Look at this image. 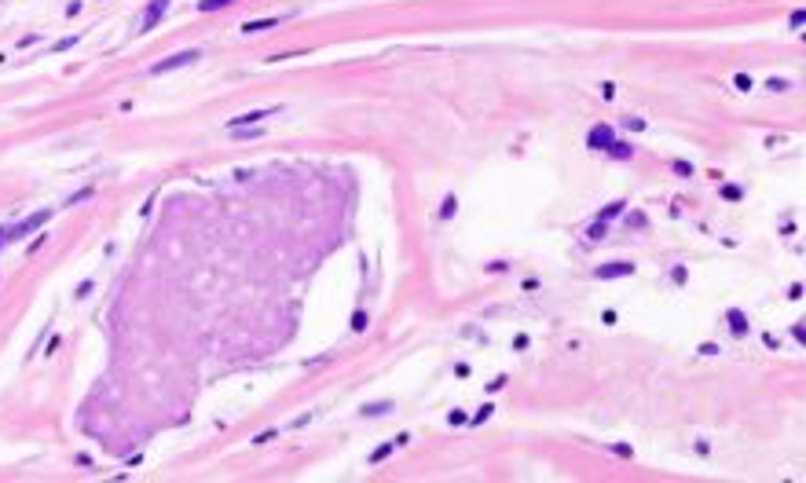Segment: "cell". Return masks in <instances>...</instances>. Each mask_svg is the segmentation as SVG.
<instances>
[{"mask_svg":"<svg viewBox=\"0 0 806 483\" xmlns=\"http://www.w3.org/2000/svg\"><path fill=\"white\" fill-rule=\"evenodd\" d=\"M202 52H198V48H187V52H176V55H169L165 62H154V66H151V74L154 77H161V74H169V70H180V66H191V62H195Z\"/></svg>","mask_w":806,"mask_h":483,"instance_id":"6da1fadb","label":"cell"},{"mask_svg":"<svg viewBox=\"0 0 806 483\" xmlns=\"http://www.w3.org/2000/svg\"><path fill=\"white\" fill-rule=\"evenodd\" d=\"M165 8H169V0H151V8L143 11V29H154L161 22V15H165Z\"/></svg>","mask_w":806,"mask_h":483,"instance_id":"7a4b0ae2","label":"cell"},{"mask_svg":"<svg viewBox=\"0 0 806 483\" xmlns=\"http://www.w3.org/2000/svg\"><path fill=\"white\" fill-rule=\"evenodd\" d=\"M279 106H271V110H253V114H242V118H235L228 128H242V125H257V121H264V118H271L275 114Z\"/></svg>","mask_w":806,"mask_h":483,"instance_id":"3957f363","label":"cell"},{"mask_svg":"<svg viewBox=\"0 0 806 483\" xmlns=\"http://www.w3.org/2000/svg\"><path fill=\"white\" fill-rule=\"evenodd\" d=\"M612 139H616V136H612V128L598 125V128L590 132V139H587V143H590V147H605V150H608V143H612Z\"/></svg>","mask_w":806,"mask_h":483,"instance_id":"277c9868","label":"cell"},{"mask_svg":"<svg viewBox=\"0 0 806 483\" xmlns=\"http://www.w3.org/2000/svg\"><path fill=\"white\" fill-rule=\"evenodd\" d=\"M634 271V264H627V260H620V264H608V267H598V279H612V275H631Z\"/></svg>","mask_w":806,"mask_h":483,"instance_id":"5b68a950","label":"cell"},{"mask_svg":"<svg viewBox=\"0 0 806 483\" xmlns=\"http://www.w3.org/2000/svg\"><path fill=\"white\" fill-rule=\"evenodd\" d=\"M608 154H612V158H631L634 150H631V143H620V139H612V143H608Z\"/></svg>","mask_w":806,"mask_h":483,"instance_id":"8992f818","label":"cell"},{"mask_svg":"<svg viewBox=\"0 0 806 483\" xmlns=\"http://www.w3.org/2000/svg\"><path fill=\"white\" fill-rule=\"evenodd\" d=\"M282 19H264V22H246L242 26V34H257V29H271V26H279Z\"/></svg>","mask_w":806,"mask_h":483,"instance_id":"52a82bcc","label":"cell"},{"mask_svg":"<svg viewBox=\"0 0 806 483\" xmlns=\"http://www.w3.org/2000/svg\"><path fill=\"white\" fill-rule=\"evenodd\" d=\"M730 330L733 333H744L748 326H744V315H740V312H730Z\"/></svg>","mask_w":806,"mask_h":483,"instance_id":"ba28073f","label":"cell"},{"mask_svg":"<svg viewBox=\"0 0 806 483\" xmlns=\"http://www.w3.org/2000/svg\"><path fill=\"white\" fill-rule=\"evenodd\" d=\"M620 213H623V202H616V205H608V209H601V216H598V220H605V223H608L612 216H620Z\"/></svg>","mask_w":806,"mask_h":483,"instance_id":"9c48e42d","label":"cell"},{"mask_svg":"<svg viewBox=\"0 0 806 483\" xmlns=\"http://www.w3.org/2000/svg\"><path fill=\"white\" fill-rule=\"evenodd\" d=\"M224 4H231V0H202L198 11H217V8H224Z\"/></svg>","mask_w":806,"mask_h":483,"instance_id":"30bf717a","label":"cell"},{"mask_svg":"<svg viewBox=\"0 0 806 483\" xmlns=\"http://www.w3.org/2000/svg\"><path fill=\"white\" fill-rule=\"evenodd\" d=\"M587 238H594V241H598V238H605V220H598V223H594V227L587 231Z\"/></svg>","mask_w":806,"mask_h":483,"instance_id":"8fae6325","label":"cell"}]
</instances>
